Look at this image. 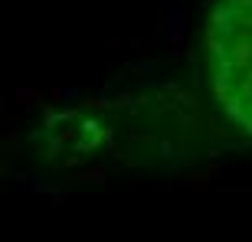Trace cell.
I'll use <instances>...</instances> for the list:
<instances>
[{
    "mask_svg": "<svg viewBox=\"0 0 252 242\" xmlns=\"http://www.w3.org/2000/svg\"><path fill=\"white\" fill-rule=\"evenodd\" d=\"M220 102L246 131H252V0H226L206 33Z\"/></svg>",
    "mask_w": 252,
    "mask_h": 242,
    "instance_id": "obj_1",
    "label": "cell"
}]
</instances>
